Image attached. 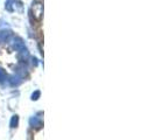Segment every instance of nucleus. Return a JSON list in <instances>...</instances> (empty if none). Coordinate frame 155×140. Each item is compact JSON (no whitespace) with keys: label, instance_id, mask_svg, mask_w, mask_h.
<instances>
[{"label":"nucleus","instance_id":"obj_4","mask_svg":"<svg viewBox=\"0 0 155 140\" xmlns=\"http://www.w3.org/2000/svg\"><path fill=\"white\" fill-rule=\"evenodd\" d=\"M11 32L9 30H0V42H4L6 40H8V37L11 36Z\"/></svg>","mask_w":155,"mask_h":140},{"label":"nucleus","instance_id":"obj_3","mask_svg":"<svg viewBox=\"0 0 155 140\" xmlns=\"http://www.w3.org/2000/svg\"><path fill=\"white\" fill-rule=\"evenodd\" d=\"M29 124H30L32 127H35V129H40L42 126V122L37 117H32L29 119Z\"/></svg>","mask_w":155,"mask_h":140},{"label":"nucleus","instance_id":"obj_5","mask_svg":"<svg viewBox=\"0 0 155 140\" xmlns=\"http://www.w3.org/2000/svg\"><path fill=\"white\" fill-rule=\"evenodd\" d=\"M18 124H19V117L15 115V116H13L12 119H11V127L14 129V127L18 126Z\"/></svg>","mask_w":155,"mask_h":140},{"label":"nucleus","instance_id":"obj_6","mask_svg":"<svg viewBox=\"0 0 155 140\" xmlns=\"http://www.w3.org/2000/svg\"><path fill=\"white\" fill-rule=\"evenodd\" d=\"M20 83V77L19 76H12L11 77V84L12 85H16Z\"/></svg>","mask_w":155,"mask_h":140},{"label":"nucleus","instance_id":"obj_2","mask_svg":"<svg viewBox=\"0 0 155 140\" xmlns=\"http://www.w3.org/2000/svg\"><path fill=\"white\" fill-rule=\"evenodd\" d=\"M12 44H13L14 49H16V50H19V51H21L22 49H25V43H23V41H22L20 37H15V39L13 40Z\"/></svg>","mask_w":155,"mask_h":140},{"label":"nucleus","instance_id":"obj_9","mask_svg":"<svg viewBox=\"0 0 155 140\" xmlns=\"http://www.w3.org/2000/svg\"><path fill=\"white\" fill-rule=\"evenodd\" d=\"M33 64H34V65H37V60H36L35 57L33 58Z\"/></svg>","mask_w":155,"mask_h":140},{"label":"nucleus","instance_id":"obj_1","mask_svg":"<svg viewBox=\"0 0 155 140\" xmlns=\"http://www.w3.org/2000/svg\"><path fill=\"white\" fill-rule=\"evenodd\" d=\"M32 13H33V15H34L35 19L40 20L41 16H42V14H43V6H42V4H40V2L34 4L33 7H32Z\"/></svg>","mask_w":155,"mask_h":140},{"label":"nucleus","instance_id":"obj_7","mask_svg":"<svg viewBox=\"0 0 155 140\" xmlns=\"http://www.w3.org/2000/svg\"><path fill=\"white\" fill-rule=\"evenodd\" d=\"M40 95H41V92H40V91H35V92L32 95V99H33V101H36V99H39Z\"/></svg>","mask_w":155,"mask_h":140},{"label":"nucleus","instance_id":"obj_8","mask_svg":"<svg viewBox=\"0 0 155 140\" xmlns=\"http://www.w3.org/2000/svg\"><path fill=\"white\" fill-rule=\"evenodd\" d=\"M4 79H6V74H5V71L0 68V82H2Z\"/></svg>","mask_w":155,"mask_h":140}]
</instances>
